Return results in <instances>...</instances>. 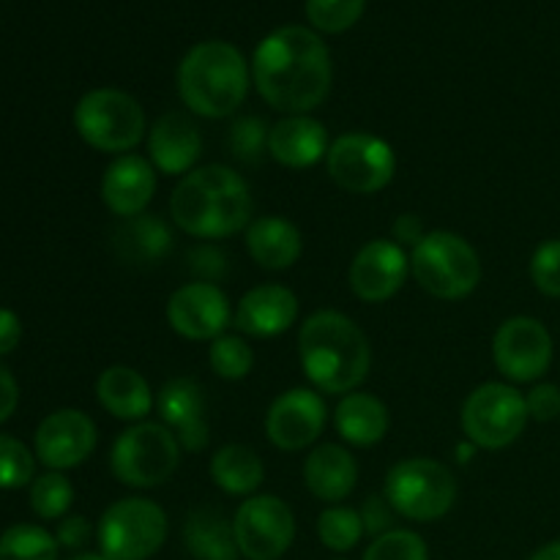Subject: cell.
Listing matches in <instances>:
<instances>
[{
	"label": "cell",
	"mask_w": 560,
	"mask_h": 560,
	"mask_svg": "<svg viewBox=\"0 0 560 560\" xmlns=\"http://www.w3.org/2000/svg\"><path fill=\"white\" fill-rule=\"evenodd\" d=\"M252 80L268 107L288 115H306L320 107L331 91V52L310 27H277L257 44Z\"/></svg>",
	"instance_id": "1"
},
{
	"label": "cell",
	"mask_w": 560,
	"mask_h": 560,
	"mask_svg": "<svg viewBox=\"0 0 560 560\" xmlns=\"http://www.w3.org/2000/svg\"><path fill=\"white\" fill-rule=\"evenodd\" d=\"M170 217L175 228L195 238H230L249 224V184L224 164L186 173L170 197Z\"/></svg>",
	"instance_id": "2"
},
{
	"label": "cell",
	"mask_w": 560,
	"mask_h": 560,
	"mask_svg": "<svg viewBox=\"0 0 560 560\" xmlns=\"http://www.w3.org/2000/svg\"><path fill=\"white\" fill-rule=\"evenodd\" d=\"M304 375L317 392L353 394L372 366L370 339L348 315L334 310L315 312L299 331Z\"/></svg>",
	"instance_id": "3"
},
{
	"label": "cell",
	"mask_w": 560,
	"mask_h": 560,
	"mask_svg": "<svg viewBox=\"0 0 560 560\" xmlns=\"http://www.w3.org/2000/svg\"><path fill=\"white\" fill-rule=\"evenodd\" d=\"M249 66L230 42H200L178 66V93L186 107L202 118H228L244 104Z\"/></svg>",
	"instance_id": "4"
},
{
	"label": "cell",
	"mask_w": 560,
	"mask_h": 560,
	"mask_svg": "<svg viewBox=\"0 0 560 560\" xmlns=\"http://www.w3.org/2000/svg\"><path fill=\"white\" fill-rule=\"evenodd\" d=\"M416 282L441 301L468 299L481 282V260L474 246L457 233H427L410 255Z\"/></svg>",
	"instance_id": "5"
},
{
	"label": "cell",
	"mask_w": 560,
	"mask_h": 560,
	"mask_svg": "<svg viewBox=\"0 0 560 560\" xmlns=\"http://www.w3.org/2000/svg\"><path fill=\"white\" fill-rule=\"evenodd\" d=\"M74 129L96 151L124 156L145 137V113L126 91L96 88L77 102Z\"/></svg>",
	"instance_id": "6"
},
{
	"label": "cell",
	"mask_w": 560,
	"mask_h": 560,
	"mask_svg": "<svg viewBox=\"0 0 560 560\" xmlns=\"http://www.w3.org/2000/svg\"><path fill=\"white\" fill-rule=\"evenodd\" d=\"M383 495L399 517L432 523L452 512L457 501V479L446 465L435 459H402L388 470Z\"/></svg>",
	"instance_id": "7"
},
{
	"label": "cell",
	"mask_w": 560,
	"mask_h": 560,
	"mask_svg": "<svg viewBox=\"0 0 560 560\" xmlns=\"http://www.w3.org/2000/svg\"><path fill=\"white\" fill-rule=\"evenodd\" d=\"M180 463V443L156 421H137L120 432L109 454V468L120 485L148 490L173 479Z\"/></svg>",
	"instance_id": "8"
},
{
	"label": "cell",
	"mask_w": 560,
	"mask_h": 560,
	"mask_svg": "<svg viewBox=\"0 0 560 560\" xmlns=\"http://www.w3.org/2000/svg\"><path fill=\"white\" fill-rule=\"evenodd\" d=\"M96 539L107 560H148L167 539V514L148 498H124L102 514Z\"/></svg>",
	"instance_id": "9"
},
{
	"label": "cell",
	"mask_w": 560,
	"mask_h": 560,
	"mask_svg": "<svg viewBox=\"0 0 560 560\" xmlns=\"http://www.w3.org/2000/svg\"><path fill=\"white\" fill-rule=\"evenodd\" d=\"M528 405L514 386L506 383H485L476 388L463 408V430L474 446L506 448L523 435L528 424Z\"/></svg>",
	"instance_id": "10"
},
{
	"label": "cell",
	"mask_w": 560,
	"mask_h": 560,
	"mask_svg": "<svg viewBox=\"0 0 560 560\" xmlns=\"http://www.w3.org/2000/svg\"><path fill=\"white\" fill-rule=\"evenodd\" d=\"M334 184L350 195H375L394 180L397 156L386 140L375 135H342L326 153Z\"/></svg>",
	"instance_id": "11"
},
{
	"label": "cell",
	"mask_w": 560,
	"mask_h": 560,
	"mask_svg": "<svg viewBox=\"0 0 560 560\" xmlns=\"http://www.w3.org/2000/svg\"><path fill=\"white\" fill-rule=\"evenodd\" d=\"M238 552L246 560H279L295 539V517L277 495H252L233 520Z\"/></svg>",
	"instance_id": "12"
},
{
	"label": "cell",
	"mask_w": 560,
	"mask_h": 560,
	"mask_svg": "<svg viewBox=\"0 0 560 560\" xmlns=\"http://www.w3.org/2000/svg\"><path fill=\"white\" fill-rule=\"evenodd\" d=\"M492 359L501 375L514 383H534L550 370L552 337L536 317H512L492 339Z\"/></svg>",
	"instance_id": "13"
},
{
	"label": "cell",
	"mask_w": 560,
	"mask_h": 560,
	"mask_svg": "<svg viewBox=\"0 0 560 560\" xmlns=\"http://www.w3.org/2000/svg\"><path fill=\"white\" fill-rule=\"evenodd\" d=\"M230 301L213 282H189L167 301V323L178 337L213 342L230 326Z\"/></svg>",
	"instance_id": "14"
},
{
	"label": "cell",
	"mask_w": 560,
	"mask_h": 560,
	"mask_svg": "<svg viewBox=\"0 0 560 560\" xmlns=\"http://www.w3.org/2000/svg\"><path fill=\"white\" fill-rule=\"evenodd\" d=\"M96 424L88 413L63 408L49 413L33 438V454L49 470H69L85 463L96 448Z\"/></svg>",
	"instance_id": "15"
},
{
	"label": "cell",
	"mask_w": 560,
	"mask_h": 560,
	"mask_svg": "<svg viewBox=\"0 0 560 560\" xmlns=\"http://www.w3.org/2000/svg\"><path fill=\"white\" fill-rule=\"evenodd\" d=\"M326 402L312 388H290L273 399L266 416V435L282 452H301L320 438Z\"/></svg>",
	"instance_id": "16"
},
{
	"label": "cell",
	"mask_w": 560,
	"mask_h": 560,
	"mask_svg": "<svg viewBox=\"0 0 560 560\" xmlns=\"http://www.w3.org/2000/svg\"><path fill=\"white\" fill-rule=\"evenodd\" d=\"M410 273V257L405 255L397 241L377 238L361 246L359 255L350 262V290L361 301L383 304L402 290Z\"/></svg>",
	"instance_id": "17"
},
{
	"label": "cell",
	"mask_w": 560,
	"mask_h": 560,
	"mask_svg": "<svg viewBox=\"0 0 560 560\" xmlns=\"http://www.w3.org/2000/svg\"><path fill=\"white\" fill-rule=\"evenodd\" d=\"M162 424L167 427L186 452H202L211 438L208 427V405L200 383L191 377H173L162 386L156 397Z\"/></svg>",
	"instance_id": "18"
},
{
	"label": "cell",
	"mask_w": 560,
	"mask_h": 560,
	"mask_svg": "<svg viewBox=\"0 0 560 560\" xmlns=\"http://www.w3.org/2000/svg\"><path fill=\"white\" fill-rule=\"evenodd\" d=\"M156 191V167L137 153L115 159L102 178V200L115 217L131 219L145 213Z\"/></svg>",
	"instance_id": "19"
},
{
	"label": "cell",
	"mask_w": 560,
	"mask_h": 560,
	"mask_svg": "<svg viewBox=\"0 0 560 560\" xmlns=\"http://www.w3.org/2000/svg\"><path fill=\"white\" fill-rule=\"evenodd\" d=\"M299 320V299L284 284H260L241 299L235 326L241 334L271 339L288 331Z\"/></svg>",
	"instance_id": "20"
},
{
	"label": "cell",
	"mask_w": 560,
	"mask_h": 560,
	"mask_svg": "<svg viewBox=\"0 0 560 560\" xmlns=\"http://www.w3.org/2000/svg\"><path fill=\"white\" fill-rule=\"evenodd\" d=\"M151 164L164 175L191 173L202 153V137L195 120L184 113H167L153 124L148 137Z\"/></svg>",
	"instance_id": "21"
},
{
	"label": "cell",
	"mask_w": 560,
	"mask_h": 560,
	"mask_svg": "<svg viewBox=\"0 0 560 560\" xmlns=\"http://www.w3.org/2000/svg\"><path fill=\"white\" fill-rule=\"evenodd\" d=\"M268 153L273 162L290 170H304L320 162L328 153L326 126L310 115H288L271 126Z\"/></svg>",
	"instance_id": "22"
},
{
	"label": "cell",
	"mask_w": 560,
	"mask_h": 560,
	"mask_svg": "<svg viewBox=\"0 0 560 560\" xmlns=\"http://www.w3.org/2000/svg\"><path fill=\"white\" fill-rule=\"evenodd\" d=\"M304 481L315 498L326 503H339L355 490L359 481V465L348 448L337 443L317 446L304 463Z\"/></svg>",
	"instance_id": "23"
},
{
	"label": "cell",
	"mask_w": 560,
	"mask_h": 560,
	"mask_svg": "<svg viewBox=\"0 0 560 560\" xmlns=\"http://www.w3.org/2000/svg\"><path fill=\"white\" fill-rule=\"evenodd\" d=\"M246 249L260 268L284 271L299 262L301 252H304V238L290 219L260 217L246 230Z\"/></svg>",
	"instance_id": "24"
},
{
	"label": "cell",
	"mask_w": 560,
	"mask_h": 560,
	"mask_svg": "<svg viewBox=\"0 0 560 560\" xmlns=\"http://www.w3.org/2000/svg\"><path fill=\"white\" fill-rule=\"evenodd\" d=\"M96 397L102 408L120 421H142L153 405L145 377L126 364H113L98 375Z\"/></svg>",
	"instance_id": "25"
},
{
	"label": "cell",
	"mask_w": 560,
	"mask_h": 560,
	"mask_svg": "<svg viewBox=\"0 0 560 560\" xmlns=\"http://www.w3.org/2000/svg\"><path fill=\"white\" fill-rule=\"evenodd\" d=\"M334 424L342 441L350 446L370 448L381 443L388 432V408L377 397L364 392H353L339 402L334 413Z\"/></svg>",
	"instance_id": "26"
},
{
	"label": "cell",
	"mask_w": 560,
	"mask_h": 560,
	"mask_svg": "<svg viewBox=\"0 0 560 560\" xmlns=\"http://www.w3.org/2000/svg\"><path fill=\"white\" fill-rule=\"evenodd\" d=\"M184 541L197 560H235L238 556L235 528L213 509H197L186 517Z\"/></svg>",
	"instance_id": "27"
},
{
	"label": "cell",
	"mask_w": 560,
	"mask_h": 560,
	"mask_svg": "<svg viewBox=\"0 0 560 560\" xmlns=\"http://www.w3.org/2000/svg\"><path fill=\"white\" fill-rule=\"evenodd\" d=\"M173 246L167 224L151 213L126 219L115 233V249L129 262H159Z\"/></svg>",
	"instance_id": "28"
},
{
	"label": "cell",
	"mask_w": 560,
	"mask_h": 560,
	"mask_svg": "<svg viewBox=\"0 0 560 560\" xmlns=\"http://www.w3.org/2000/svg\"><path fill=\"white\" fill-rule=\"evenodd\" d=\"M262 476H266L262 459L241 443L219 448L211 459L213 485L222 487L228 495H252L262 485Z\"/></svg>",
	"instance_id": "29"
},
{
	"label": "cell",
	"mask_w": 560,
	"mask_h": 560,
	"mask_svg": "<svg viewBox=\"0 0 560 560\" xmlns=\"http://www.w3.org/2000/svg\"><path fill=\"white\" fill-rule=\"evenodd\" d=\"M58 539L42 525H11L0 534V560H58Z\"/></svg>",
	"instance_id": "30"
},
{
	"label": "cell",
	"mask_w": 560,
	"mask_h": 560,
	"mask_svg": "<svg viewBox=\"0 0 560 560\" xmlns=\"http://www.w3.org/2000/svg\"><path fill=\"white\" fill-rule=\"evenodd\" d=\"M317 536L323 545L334 552H348L364 536V523L355 509L348 506H331L317 517Z\"/></svg>",
	"instance_id": "31"
},
{
	"label": "cell",
	"mask_w": 560,
	"mask_h": 560,
	"mask_svg": "<svg viewBox=\"0 0 560 560\" xmlns=\"http://www.w3.org/2000/svg\"><path fill=\"white\" fill-rule=\"evenodd\" d=\"M74 501V487L60 470L38 476L31 485V509L42 520H60L71 509Z\"/></svg>",
	"instance_id": "32"
},
{
	"label": "cell",
	"mask_w": 560,
	"mask_h": 560,
	"mask_svg": "<svg viewBox=\"0 0 560 560\" xmlns=\"http://www.w3.org/2000/svg\"><path fill=\"white\" fill-rule=\"evenodd\" d=\"M208 361H211V370L224 381H244L255 366V350L246 339L222 334L208 348Z\"/></svg>",
	"instance_id": "33"
},
{
	"label": "cell",
	"mask_w": 560,
	"mask_h": 560,
	"mask_svg": "<svg viewBox=\"0 0 560 560\" xmlns=\"http://www.w3.org/2000/svg\"><path fill=\"white\" fill-rule=\"evenodd\" d=\"M366 0H306L312 27L323 33H345L361 20Z\"/></svg>",
	"instance_id": "34"
},
{
	"label": "cell",
	"mask_w": 560,
	"mask_h": 560,
	"mask_svg": "<svg viewBox=\"0 0 560 560\" xmlns=\"http://www.w3.org/2000/svg\"><path fill=\"white\" fill-rule=\"evenodd\" d=\"M36 454L22 441L11 435H0V490H20L31 485L36 474Z\"/></svg>",
	"instance_id": "35"
},
{
	"label": "cell",
	"mask_w": 560,
	"mask_h": 560,
	"mask_svg": "<svg viewBox=\"0 0 560 560\" xmlns=\"http://www.w3.org/2000/svg\"><path fill=\"white\" fill-rule=\"evenodd\" d=\"M364 560H430V550L419 534L394 528L366 547Z\"/></svg>",
	"instance_id": "36"
},
{
	"label": "cell",
	"mask_w": 560,
	"mask_h": 560,
	"mask_svg": "<svg viewBox=\"0 0 560 560\" xmlns=\"http://www.w3.org/2000/svg\"><path fill=\"white\" fill-rule=\"evenodd\" d=\"M271 129L260 118H238L228 131V148L235 159L246 164H257L268 151Z\"/></svg>",
	"instance_id": "37"
},
{
	"label": "cell",
	"mask_w": 560,
	"mask_h": 560,
	"mask_svg": "<svg viewBox=\"0 0 560 560\" xmlns=\"http://www.w3.org/2000/svg\"><path fill=\"white\" fill-rule=\"evenodd\" d=\"M530 279L536 290L550 299H560V241H545L530 257Z\"/></svg>",
	"instance_id": "38"
},
{
	"label": "cell",
	"mask_w": 560,
	"mask_h": 560,
	"mask_svg": "<svg viewBox=\"0 0 560 560\" xmlns=\"http://www.w3.org/2000/svg\"><path fill=\"white\" fill-rule=\"evenodd\" d=\"M525 405L534 421H556L560 416V388L556 383H539L525 394Z\"/></svg>",
	"instance_id": "39"
},
{
	"label": "cell",
	"mask_w": 560,
	"mask_h": 560,
	"mask_svg": "<svg viewBox=\"0 0 560 560\" xmlns=\"http://www.w3.org/2000/svg\"><path fill=\"white\" fill-rule=\"evenodd\" d=\"M361 523H364V530H370L372 536H383L388 534L392 528V520H394V509L392 503L386 501V495H375L361 506Z\"/></svg>",
	"instance_id": "40"
},
{
	"label": "cell",
	"mask_w": 560,
	"mask_h": 560,
	"mask_svg": "<svg viewBox=\"0 0 560 560\" xmlns=\"http://www.w3.org/2000/svg\"><path fill=\"white\" fill-rule=\"evenodd\" d=\"M189 260H191V268L202 277V282L219 279L224 273V268H228V260H224L222 252L211 249V246H200V249H195L189 255Z\"/></svg>",
	"instance_id": "41"
},
{
	"label": "cell",
	"mask_w": 560,
	"mask_h": 560,
	"mask_svg": "<svg viewBox=\"0 0 560 560\" xmlns=\"http://www.w3.org/2000/svg\"><path fill=\"white\" fill-rule=\"evenodd\" d=\"M60 547H69V550H77V547L85 545L91 539V523L85 517H66L63 523L58 525V534H55Z\"/></svg>",
	"instance_id": "42"
},
{
	"label": "cell",
	"mask_w": 560,
	"mask_h": 560,
	"mask_svg": "<svg viewBox=\"0 0 560 560\" xmlns=\"http://www.w3.org/2000/svg\"><path fill=\"white\" fill-rule=\"evenodd\" d=\"M16 405H20V386H16L14 375L0 364V424L14 416Z\"/></svg>",
	"instance_id": "43"
},
{
	"label": "cell",
	"mask_w": 560,
	"mask_h": 560,
	"mask_svg": "<svg viewBox=\"0 0 560 560\" xmlns=\"http://www.w3.org/2000/svg\"><path fill=\"white\" fill-rule=\"evenodd\" d=\"M22 323L11 310L0 306V355H9L20 345Z\"/></svg>",
	"instance_id": "44"
},
{
	"label": "cell",
	"mask_w": 560,
	"mask_h": 560,
	"mask_svg": "<svg viewBox=\"0 0 560 560\" xmlns=\"http://www.w3.org/2000/svg\"><path fill=\"white\" fill-rule=\"evenodd\" d=\"M424 235V222H421L419 217H413V213H402V217L394 222V238H397L399 246H416Z\"/></svg>",
	"instance_id": "45"
},
{
	"label": "cell",
	"mask_w": 560,
	"mask_h": 560,
	"mask_svg": "<svg viewBox=\"0 0 560 560\" xmlns=\"http://www.w3.org/2000/svg\"><path fill=\"white\" fill-rule=\"evenodd\" d=\"M530 560H560V541H552V545L541 547L539 552H534Z\"/></svg>",
	"instance_id": "46"
},
{
	"label": "cell",
	"mask_w": 560,
	"mask_h": 560,
	"mask_svg": "<svg viewBox=\"0 0 560 560\" xmlns=\"http://www.w3.org/2000/svg\"><path fill=\"white\" fill-rule=\"evenodd\" d=\"M69 560H107L102 552H80V556H71Z\"/></svg>",
	"instance_id": "47"
}]
</instances>
